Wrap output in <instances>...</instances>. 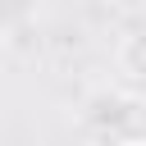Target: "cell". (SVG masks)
Wrapping results in <instances>:
<instances>
[{"label":"cell","instance_id":"2","mask_svg":"<svg viewBox=\"0 0 146 146\" xmlns=\"http://www.w3.org/2000/svg\"><path fill=\"white\" fill-rule=\"evenodd\" d=\"M114 64H119V73H123L128 82L146 87V32H128V36L119 41V55H114Z\"/></svg>","mask_w":146,"mask_h":146},{"label":"cell","instance_id":"1","mask_svg":"<svg viewBox=\"0 0 146 146\" xmlns=\"http://www.w3.org/2000/svg\"><path fill=\"white\" fill-rule=\"evenodd\" d=\"M91 119L123 146H146V96H123V91H110L96 100Z\"/></svg>","mask_w":146,"mask_h":146}]
</instances>
